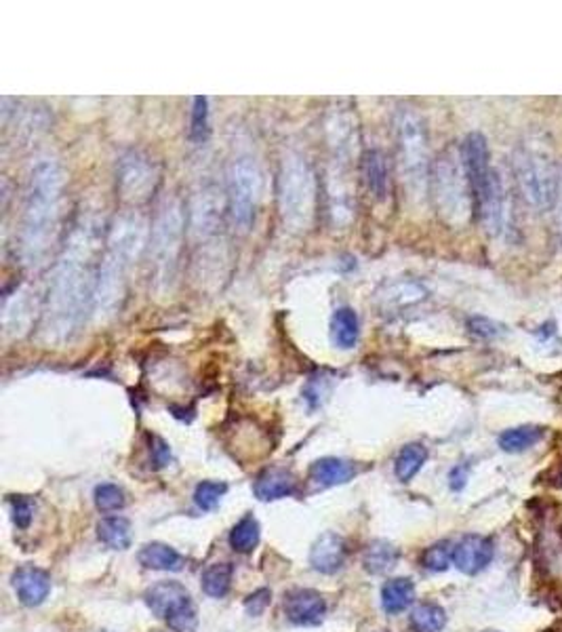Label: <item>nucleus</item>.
Returning <instances> with one entry per match:
<instances>
[{
	"mask_svg": "<svg viewBox=\"0 0 562 632\" xmlns=\"http://www.w3.org/2000/svg\"><path fill=\"white\" fill-rule=\"evenodd\" d=\"M102 258L100 237L91 221H81L70 232L57 262L44 304V331L49 340L62 342L81 325L87 306H93L97 270Z\"/></svg>",
	"mask_w": 562,
	"mask_h": 632,
	"instance_id": "f257e3e1",
	"label": "nucleus"
},
{
	"mask_svg": "<svg viewBox=\"0 0 562 632\" xmlns=\"http://www.w3.org/2000/svg\"><path fill=\"white\" fill-rule=\"evenodd\" d=\"M148 234V221L137 211H127L116 218L106 238V249L100 258L93 312L97 318L112 316L125 297L129 275L140 259Z\"/></svg>",
	"mask_w": 562,
	"mask_h": 632,
	"instance_id": "f03ea898",
	"label": "nucleus"
},
{
	"mask_svg": "<svg viewBox=\"0 0 562 632\" xmlns=\"http://www.w3.org/2000/svg\"><path fill=\"white\" fill-rule=\"evenodd\" d=\"M63 173L55 160L44 159L32 171L22 224V256L36 266L53 243L62 215Z\"/></svg>",
	"mask_w": 562,
	"mask_h": 632,
	"instance_id": "7ed1b4c3",
	"label": "nucleus"
},
{
	"mask_svg": "<svg viewBox=\"0 0 562 632\" xmlns=\"http://www.w3.org/2000/svg\"><path fill=\"white\" fill-rule=\"evenodd\" d=\"M318 184L310 160L299 152L285 154L278 171V209L289 232L304 234L316 215Z\"/></svg>",
	"mask_w": 562,
	"mask_h": 632,
	"instance_id": "20e7f679",
	"label": "nucleus"
},
{
	"mask_svg": "<svg viewBox=\"0 0 562 632\" xmlns=\"http://www.w3.org/2000/svg\"><path fill=\"white\" fill-rule=\"evenodd\" d=\"M514 175L522 197L539 213L552 211L560 197V169L541 140L522 141L514 152Z\"/></svg>",
	"mask_w": 562,
	"mask_h": 632,
	"instance_id": "39448f33",
	"label": "nucleus"
},
{
	"mask_svg": "<svg viewBox=\"0 0 562 632\" xmlns=\"http://www.w3.org/2000/svg\"><path fill=\"white\" fill-rule=\"evenodd\" d=\"M186 237V213L179 199H165L150 230V264L156 289H167L178 272Z\"/></svg>",
	"mask_w": 562,
	"mask_h": 632,
	"instance_id": "423d86ee",
	"label": "nucleus"
},
{
	"mask_svg": "<svg viewBox=\"0 0 562 632\" xmlns=\"http://www.w3.org/2000/svg\"><path fill=\"white\" fill-rule=\"evenodd\" d=\"M432 188L438 211L449 224L463 226L474 211L472 186H470L461 148H447L432 167Z\"/></svg>",
	"mask_w": 562,
	"mask_h": 632,
	"instance_id": "0eeeda50",
	"label": "nucleus"
},
{
	"mask_svg": "<svg viewBox=\"0 0 562 632\" xmlns=\"http://www.w3.org/2000/svg\"><path fill=\"white\" fill-rule=\"evenodd\" d=\"M398 165L411 197L420 199L430 184V146L426 122L413 108H401L396 114Z\"/></svg>",
	"mask_w": 562,
	"mask_h": 632,
	"instance_id": "6e6552de",
	"label": "nucleus"
},
{
	"mask_svg": "<svg viewBox=\"0 0 562 632\" xmlns=\"http://www.w3.org/2000/svg\"><path fill=\"white\" fill-rule=\"evenodd\" d=\"M261 178L259 162L255 160L251 152H238L232 156L228 165V213L234 228L238 232H249L255 218H257V207L261 200Z\"/></svg>",
	"mask_w": 562,
	"mask_h": 632,
	"instance_id": "1a4fd4ad",
	"label": "nucleus"
},
{
	"mask_svg": "<svg viewBox=\"0 0 562 632\" xmlns=\"http://www.w3.org/2000/svg\"><path fill=\"white\" fill-rule=\"evenodd\" d=\"M146 605L152 614L165 620L178 632H192L196 628V608L186 586L179 582H159L146 590Z\"/></svg>",
	"mask_w": 562,
	"mask_h": 632,
	"instance_id": "9d476101",
	"label": "nucleus"
},
{
	"mask_svg": "<svg viewBox=\"0 0 562 632\" xmlns=\"http://www.w3.org/2000/svg\"><path fill=\"white\" fill-rule=\"evenodd\" d=\"M156 186V169L146 156L129 152L122 156L119 169V192L129 203H141Z\"/></svg>",
	"mask_w": 562,
	"mask_h": 632,
	"instance_id": "9b49d317",
	"label": "nucleus"
},
{
	"mask_svg": "<svg viewBox=\"0 0 562 632\" xmlns=\"http://www.w3.org/2000/svg\"><path fill=\"white\" fill-rule=\"evenodd\" d=\"M508 192L503 186V180L498 171H493L487 184L474 192V211L485 226V230L493 237L503 232L508 219Z\"/></svg>",
	"mask_w": 562,
	"mask_h": 632,
	"instance_id": "f8f14e48",
	"label": "nucleus"
},
{
	"mask_svg": "<svg viewBox=\"0 0 562 632\" xmlns=\"http://www.w3.org/2000/svg\"><path fill=\"white\" fill-rule=\"evenodd\" d=\"M221 199H218V192L202 190L196 194L192 205H189V237L194 240H211L219 234L221 228Z\"/></svg>",
	"mask_w": 562,
	"mask_h": 632,
	"instance_id": "ddd939ff",
	"label": "nucleus"
},
{
	"mask_svg": "<svg viewBox=\"0 0 562 632\" xmlns=\"http://www.w3.org/2000/svg\"><path fill=\"white\" fill-rule=\"evenodd\" d=\"M461 156H463V165H466V173H468L470 186H472V197H474V192H479L495 171V169L491 167V150H489L485 135L470 133L461 143Z\"/></svg>",
	"mask_w": 562,
	"mask_h": 632,
	"instance_id": "4468645a",
	"label": "nucleus"
},
{
	"mask_svg": "<svg viewBox=\"0 0 562 632\" xmlns=\"http://www.w3.org/2000/svg\"><path fill=\"white\" fill-rule=\"evenodd\" d=\"M495 557V546L491 538L485 536H466L455 544L453 550V563L457 569L466 576H476L482 569H487L489 563Z\"/></svg>",
	"mask_w": 562,
	"mask_h": 632,
	"instance_id": "2eb2a0df",
	"label": "nucleus"
},
{
	"mask_svg": "<svg viewBox=\"0 0 562 632\" xmlns=\"http://www.w3.org/2000/svg\"><path fill=\"white\" fill-rule=\"evenodd\" d=\"M286 617L299 627H314L325 617L326 603L320 592L310 588H297L285 598Z\"/></svg>",
	"mask_w": 562,
	"mask_h": 632,
	"instance_id": "dca6fc26",
	"label": "nucleus"
},
{
	"mask_svg": "<svg viewBox=\"0 0 562 632\" xmlns=\"http://www.w3.org/2000/svg\"><path fill=\"white\" fill-rule=\"evenodd\" d=\"M13 586H15L19 601L28 605V608H36V605H41L49 597L51 578L47 571L25 565L13 573Z\"/></svg>",
	"mask_w": 562,
	"mask_h": 632,
	"instance_id": "f3484780",
	"label": "nucleus"
},
{
	"mask_svg": "<svg viewBox=\"0 0 562 632\" xmlns=\"http://www.w3.org/2000/svg\"><path fill=\"white\" fill-rule=\"evenodd\" d=\"M345 561V542L337 533L326 531L314 542L310 550V565L320 573H335Z\"/></svg>",
	"mask_w": 562,
	"mask_h": 632,
	"instance_id": "a211bd4d",
	"label": "nucleus"
},
{
	"mask_svg": "<svg viewBox=\"0 0 562 632\" xmlns=\"http://www.w3.org/2000/svg\"><path fill=\"white\" fill-rule=\"evenodd\" d=\"M255 495L261 501H274L280 498H289L297 491V481L289 471L283 468H270L255 483Z\"/></svg>",
	"mask_w": 562,
	"mask_h": 632,
	"instance_id": "6ab92c4d",
	"label": "nucleus"
},
{
	"mask_svg": "<svg viewBox=\"0 0 562 632\" xmlns=\"http://www.w3.org/2000/svg\"><path fill=\"white\" fill-rule=\"evenodd\" d=\"M356 474V466L342 458H323L314 462L310 468V479L320 487L344 485Z\"/></svg>",
	"mask_w": 562,
	"mask_h": 632,
	"instance_id": "aec40b11",
	"label": "nucleus"
},
{
	"mask_svg": "<svg viewBox=\"0 0 562 632\" xmlns=\"http://www.w3.org/2000/svg\"><path fill=\"white\" fill-rule=\"evenodd\" d=\"M331 335L337 348L352 350L358 344V335H361V323H358V315L354 308H337L335 315L331 318Z\"/></svg>",
	"mask_w": 562,
	"mask_h": 632,
	"instance_id": "412c9836",
	"label": "nucleus"
},
{
	"mask_svg": "<svg viewBox=\"0 0 562 632\" xmlns=\"http://www.w3.org/2000/svg\"><path fill=\"white\" fill-rule=\"evenodd\" d=\"M140 563L146 567V569L154 571H179L181 565H184V559L178 550H173L171 546L152 542L146 544L140 550Z\"/></svg>",
	"mask_w": 562,
	"mask_h": 632,
	"instance_id": "4be33fe9",
	"label": "nucleus"
},
{
	"mask_svg": "<svg viewBox=\"0 0 562 632\" xmlns=\"http://www.w3.org/2000/svg\"><path fill=\"white\" fill-rule=\"evenodd\" d=\"M398 559H401V552L394 544L385 542V540H375L373 544L367 546L363 555V565L364 569L373 576H382V573H388L396 567Z\"/></svg>",
	"mask_w": 562,
	"mask_h": 632,
	"instance_id": "5701e85b",
	"label": "nucleus"
},
{
	"mask_svg": "<svg viewBox=\"0 0 562 632\" xmlns=\"http://www.w3.org/2000/svg\"><path fill=\"white\" fill-rule=\"evenodd\" d=\"M415 601V586L409 578H394L383 586L382 605L388 614H402Z\"/></svg>",
	"mask_w": 562,
	"mask_h": 632,
	"instance_id": "b1692460",
	"label": "nucleus"
},
{
	"mask_svg": "<svg viewBox=\"0 0 562 632\" xmlns=\"http://www.w3.org/2000/svg\"><path fill=\"white\" fill-rule=\"evenodd\" d=\"M363 178L377 199L385 197V192H388V167H385V156L379 150H367L364 152Z\"/></svg>",
	"mask_w": 562,
	"mask_h": 632,
	"instance_id": "393cba45",
	"label": "nucleus"
},
{
	"mask_svg": "<svg viewBox=\"0 0 562 632\" xmlns=\"http://www.w3.org/2000/svg\"><path fill=\"white\" fill-rule=\"evenodd\" d=\"M544 439V428L539 426H518L509 428L499 436V447L508 453H520L531 449Z\"/></svg>",
	"mask_w": 562,
	"mask_h": 632,
	"instance_id": "a878e982",
	"label": "nucleus"
},
{
	"mask_svg": "<svg viewBox=\"0 0 562 632\" xmlns=\"http://www.w3.org/2000/svg\"><path fill=\"white\" fill-rule=\"evenodd\" d=\"M97 536L108 549L125 550L131 546V523L125 517H110L103 519L97 525Z\"/></svg>",
	"mask_w": 562,
	"mask_h": 632,
	"instance_id": "bb28decb",
	"label": "nucleus"
},
{
	"mask_svg": "<svg viewBox=\"0 0 562 632\" xmlns=\"http://www.w3.org/2000/svg\"><path fill=\"white\" fill-rule=\"evenodd\" d=\"M426 460H428L426 447L420 445V442H411V445H407L401 453H398L396 464H394L396 477L401 479L402 483H409V481L422 471V466L426 464Z\"/></svg>",
	"mask_w": 562,
	"mask_h": 632,
	"instance_id": "cd10ccee",
	"label": "nucleus"
},
{
	"mask_svg": "<svg viewBox=\"0 0 562 632\" xmlns=\"http://www.w3.org/2000/svg\"><path fill=\"white\" fill-rule=\"evenodd\" d=\"M409 624L413 632H441L447 624V614L441 605L423 603L413 609Z\"/></svg>",
	"mask_w": 562,
	"mask_h": 632,
	"instance_id": "c85d7f7f",
	"label": "nucleus"
},
{
	"mask_svg": "<svg viewBox=\"0 0 562 632\" xmlns=\"http://www.w3.org/2000/svg\"><path fill=\"white\" fill-rule=\"evenodd\" d=\"M232 565L230 563H215L208 567V569L202 573V590L207 592L208 597L221 598L228 595L232 586Z\"/></svg>",
	"mask_w": 562,
	"mask_h": 632,
	"instance_id": "c756f323",
	"label": "nucleus"
},
{
	"mask_svg": "<svg viewBox=\"0 0 562 632\" xmlns=\"http://www.w3.org/2000/svg\"><path fill=\"white\" fill-rule=\"evenodd\" d=\"M230 544L232 549L237 552H251L255 546L259 544V523L255 517H245L240 519L237 525H234V530L230 533Z\"/></svg>",
	"mask_w": 562,
	"mask_h": 632,
	"instance_id": "7c9ffc66",
	"label": "nucleus"
},
{
	"mask_svg": "<svg viewBox=\"0 0 562 632\" xmlns=\"http://www.w3.org/2000/svg\"><path fill=\"white\" fill-rule=\"evenodd\" d=\"M208 138V100L207 97H194L192 114H189V140L202 143Z\"/></svg>",
	"mask_w": 562,
	"mask_h": 632,
	"instance_id": "2f4dec72",
	"label": "nucleus"
},
{
	"mask_svg": "<svg viewBox=\"0 0 562 632\" xmlns=\"http://www.w3.org/2000/svg\"><path fill=\"white\" fill-rule=\"evenodd\" d=\"M226 491V483H219V481H202L194 491V501L200 510H213V508H218Z\"/></svg>",
	"mask_w": 562,
	"mask_h": 632,
	"instance_id": "473e14b6",
	"label": "nucleus"
},
{
	"mask_svg": "<svg viewBox=\"0 0 562 632\" xmlns=\"http://www.w3.org/2000/svg\"><path fill=\"white\" fill-rule=\"evenodd\" d=\"M453 546L451 542H436L426 549L422 557V563L430 571H447L451 561H453Z\"/></svg>",
	"mask_w": 562,
	"mask_h": 632,
	"instance_id": "72a5a7b5",
	"label": "nucleus"
},
{
	"mask_svg": "<svg viewBox=\"0 0 562 632\" xmlns=\"http://www.w3.org/2000/svg\"><path fill=\"white\" fill-rule=\"evenodd\" d=\"M426 296L422 285L417 283H398L394 287H390L388 293H385V304H396V306H407L413 302H420V299Z\"/></svg>",
	"mask_w": 562,
	"mask_h": 632,
	"instance_id": "f704fd0d",
	"label": "nucleus"
},
{
	"mask_svg": "<svg viewBox=\"0 0 562 632\" xmlns=\"http://www.w3.org/2000/svg\"><path fill=\"white\" fill-rule=\"evenodd\" d=\"M125 491L112 483H103L95 490V504L102 512H114L125 506Z\"/></svg>",
	"mask_w": 562,
	"mask_h": 632,
	"instance_id": "c9c22d12",
	"label": "nucleus"
},
{
	"mask_svg": "<svg viewBox=\"0 0 562 632\" xmlns=\"http://www.w3.org/2000/svg\"><path fill=\"white\" fill-rule=\"evenodd\" d=\"M13 506V520H15V525L19 530H25L32 523V514H34V501L30 498H24V495H19V498H13L11 501Z\"/></svg>",
	"mask_w": 562,
	"mask_h": 632,
	"instance_id": "e433bc0d",
	"label": "nucleus"
},
{
	"mask_svg": "<svg viewBox=\"0 0 562 632\" xmlns=\"http://www.w3.org/2000/svg\"><path fill=\"white\" fill-rule=\"evenodd\" d=\"M468 327H470V331H472L474 335L485 337V340H491V337H498L501 334L499 325H495L493 321H489V318H482V316L470 318Z\"/></svg>",
	"mask_w": 562,
	"mask_h": 632,
	"instance_id": "4c0bfd02",
	"label": "nucleus"
},
{
	"mask_svg": "<svg viewBox=\"0 0 562 632\" xmlns=\"http://www.w3.org/2000/svg\"><path fill=\"white\" fill-rule=\"evenodd\" d=\"M270 598H272L270 590H266V588L257 590V592H253L249 598H247L245 608H247V611H249L251 616H259V614H264L267 605H270Z\"/></svg>",
	"mask_w": 562,
	"mask_h": 632,
	"instance_id": "58836bf2",
	"label": "nucleus"
},
{
	"mask_svg": "<svg viewBox=\"0 0 562 632\" xmlns=\"http://www.w3.org/2000/svg\"><path fill=\"white\" fill-rule=\"evenodd\" d=\"M152 460L159 468H165L171 462V449L159 436H152Z\"/></svg>",
	"mask_w": 562,
	"mask_h": 632,
	"instance_id": "ea45409f",
	"label": "nucleus"
},
{
	"mask_svg": "<svg viewBox=\"0 0 562 632\" xmlns=\"http://www.w3.org/2000/svg\"><path fill=\"white\" fill-rule=\"evenodd\" d=\"M466 481H468V466H457L455 471L451 472V490L455 491L463 490Z\"/></svg>",
	"mask_w": 562,
	"mask_h": 632,
	"instance_id": "a19ab883",
	"label": "nucleus"
},
{
	"mask_svg": "<svg viewBox=\"0 0 562 632\" xmlns=\"http://www.w3.org/2000/svg\"><path fill=\"white\" fill-rule=\"evenodd\" d=\"M560 205V211H558V226H560V237H562V186H560V197H558V203Z\"/></svg>",
	"mask_w": 562,
	"mask_h": 632,
	"instance_id": "79ce46f5",
	"label": "nucleus"
},
{
	"mask_svg": "<svg viewBox=\"0 0 562 632\" xmlns=\"http://www.w3.org/2000/svg\"><path fill=\"white\" fill-rule=\"evenodd\" d=\"M377 632H385V630H377Z\"/></svg>",
	"mask_w": 562,
	"mask_h": 632,
	"instance_id": "37998d69",
	"label": "nucleus"
}]
</instances>
